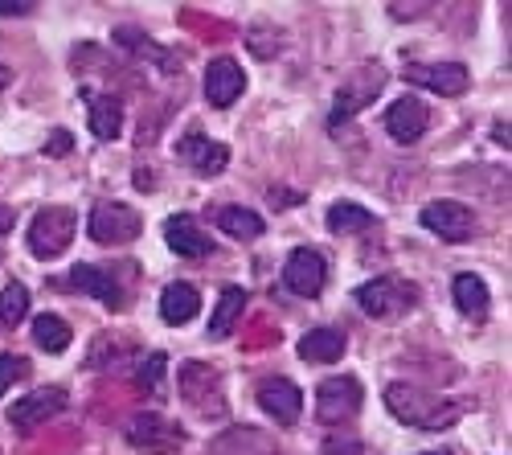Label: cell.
<instances>
[{
    "instance_id": "obj_1",
    "label": "cell",
    "mask_w": 512,
    "mask_h": 455,
    "mask_svg": "<svg viewBox=\"0 0 512 455\" xmlns=\"http://www.w3.org/2000/svg\"><path fill=\"white\" fill-rule=\"evenodd\" d=\"M177 386H181V402L193 410L197 419H226V386H222V374L205 361H185L181 374H177Z\"/></svg>"
},
{
    "instance_id": "obj_2",
    "label": "cell",
    "mask_w": 512,
    "mask_h": 455,
    "mask_svg": "<svg viewBox=\"0 0 512 455\" xmlns=\"http://www.w3.org/2000/svg\"><path fill=\"white\" fill-rule=\"evenodd\" d=\"M386 406L394 410V415L418 431H447L455 419H459V406H439L435 394H422L406 382H394L386 390Z\"/></svg>"
},
{
    "instance_id": "obj_3",
    "label": "cell",
    "mask_w": 512,
    "mask_h": 455,
    "mask_svg": "<svg viewBox=\"0 0 512 455\" xmlns=\"http://www.w3.org/2000/svg\"><path fill=\"white\" fill-rule=\"evenodd\" d=\"M74 230H78L74 210H66V205H46V210H37V218L29 226V251L37 259H58L74 242Z\"/></svg>"
},
{
    "instance_id": "obj_4",
    "label": "cell",
    "mask_w": 512,
    "mask_h": 455,
    "mask_svg": "<svg viewBox=\"0 0 512 455\" xmlns=\"http://www.w3.org/2000/svg\"><path fill=\"white\" fill-rule=\"evenodd\" d=\"M87 230H91V238L99 246H127V242L140 238L144 218L132 210V205H123V201H99L91 210Z\"/></svg>"
},
{
    "instance_id": "obj_5",
    "label": "cell",
    "mask_w": 512,
    "mask_h": 455,
    "mask_svg": "<svg viewBox=\"0 0 512 455\" xmlns=\"http://www.w3.org/2000/svg\"><path fill=\"white\" fill-rule=\"evenodd\" d=\"M361 382L349 378V374H340V378H328L320 382L316 390V419L328 423V427H345L357 419V410H361Z\"/></svg>"
},
{
    "instance_id": "obj_6",
    "label": "cell",
    "mask_w": 512,
    "mask_h": 455,
    "mask_svg": "<svg viewBox=\"0 0 512 455\" xmlns=\"http://www.w3.org/2000/svg\"><path fill=\"white\" fill-rule=\"evenodd\" d=\"M410 304H414V287L394 279V275H381V279H369V283L357 287V308L365 316H377V320L402 316Z\"/></svg>"
},
{
    "instance_id": "obj_7",
    "label": "cell",
    "mask_w": 512,
    "mask_h": 455,
    "mask_svg": "<svg viewBox=\"0 0 512 455\" xmlns=\"http://www.w3.org/2000/svg\"><path fill=\"white\" fill-rule=\"evenodd\" d=\"M127 443L144 455H177L189 439L177 423H168L164 415H136L127 423Z\"/></svg>"
},
{
    "instance_id": "obj_8",
    "label": "cell",
    "mask_w": 512,
    "mask_h": 455,
    "mask_svg": "<svg viewBox=\"0 0 512 455\" xmlns=\"http://www.w3.org/2000/svg\"><path fill=\"white\" fill-rule=\"evenodd\" d=\"M283 283L287 292L304 296V300H316L324 292L328 283V263L320 251H312V246H300V251H291L287 263H283Z\"/></svg>"
},
{
    "instance_id": "obj_9",
    "label": "cell",
    "mask_w": 512,
    "mask_h": 455,
    "mask_svg": "<svg viewBox=\"0 0 512 455\" xmlns=\"http://www.w3.org/2000/svg\"><path fill=\"white\" fill-rule=\"evenodd\" d=\"M418 222L443 242H467L476 234V214L467 210V205H459V201H431L418 214Z\"/></svg>"
},
{
    "instance_id": "obj_10",
    "label": "cell",
    "mask_w": 512,
    "mask_h": 455,
    "mask_svg": "<svg viewBox=\"0 0 512 455\" xmlns=\"http://www.w3.org/2000/svg\"><path fill=\"white\" fill-rule=\"evenodd\" d=\"M259 406L279 427H295L304 415V390L291 378H267V382H259Z\"/></svg>"
},
{
    "instance_id": "obj_11",
    "label": "cell",
    "mask_w": 512,
    "mask_h": 455,
    "mask_svg": "<svg viewBox=\"0 0 512 455\" xmlns=\"http://www.w3.org/2000/svg\"><path fill=\"white\" fill-rule=\"evenodd\" d=\"M242 91H246V70H242V62H234V58H213V62L205 66V99L218 107V111L234 107V103L242 99Z\"/></svg>"
},
{
    "instance_id": "obj_12",
    "label": "cell",
    "mask_w": 512,
    "mask_h": 455,
    "mask_svg": "<svg viewBox=\"0 0 512 455\" xmlns=\"http://www.w3.org/2000/svg\"><path fill=\"white\" fill-rule=\"evenodd\" d=\"M62 410H66V394L58 386H50V390H37V394H25L21 402H13L9 423L21 431H33V427H46L50 419H58Z\"/></svg>"
},
{
    "instance_id": "obj_13",
    "label": "cell",
    "mask_w": 512,
    "mask_h": 455,
    "mask_svg": "<svg viewBox=\"0 0 512 455\" xmlns=\"http://www.w3.org/2000/svg\"><path fill=\"white\" fill-rule=\"evenodd\" d=\"M177 156L189 164L197 177H218L226 164H230V148L218 144V140H209V136H201V132H189V136L177 144Z\"/></svg>"
},
{
    "instance_id": "obj_14",
    "label": "cell",
    "mask_w": 512,
    "mask_h": 455,
    "mask_svg": "<svg viewBox=\"0 0 512 455\" xmlns=\"http://www.w3.org/2000/svg\"><path fill=\"white\" fill-rule=\"evenodd\" d=\"M426 123H431V107H426L418 95H406V99L390 103V111H386V132H390V140H398V144L422 140Z\"/></svg>"
},
{
    "instance_id": "obj_15",
    "label": "cell",
    "mask_w": 512,
    "mask_h": 455,
    "mask_svg": "<svg viewBox=\"0 0 512 455\" xmlns=\"http://www.w3.org/2000/svg\"><path fill=\"white\" fill-rule=\"evenodd\" d=\"M406 78L410 82H418V87H426V91H435V95H443V99H455V95H463L467 91V66L463 62H439V66H406Z\"/></svg>"
},
{
    "instance_id": "obj_16",
    "label": "cell",
    "mask_w": 512,
    "mask_h": 455,
    "mask_svg": "<svg viewBox=\"0 0 512 455\" xmlns=\"http://www.w3.org/2000/svg\"><path fill=\"white\" fill-rule=\"evenodd\" d=\"M164 242H168V251H177L181 259H205V255L213 251L209 230H205L193 214L168 218V226H164Z\"/></svg>"
},
{
    "instance_id": "obj_17",
    "label": "cell",
    "mask_w": 512,
    "mask_h": 455,
    "mask_svg": "<svg viewBox=\"0 0 512 455\" xmlns=\"http://www.w3.org/2000/svg\"><path fill=\"white\" fill-rule=\"evenodd\" d=\"M70 283L78 287V292H87V296H95V300H103L107 308H127V300H123V287L115 283V275L107 271V267H91V263H78L74 271H70Z\"/></svg>"
},
{
    "instance_id": "obj_18",
    "label": "cell",
    "mask_w": 512,
    "mask_h": 455,
    "mask_svg": "<svg viewBox=\"0 0 512 455\" xmlns=\"http://www.w3.org/2000/svg\"><path fill=\"white\" fill-rule=\"evenodd\" d=\"M345 345H349V337L340 333V328L320 324V328H312V333L300 341V357H304L308 365H328V361H340Z\"/></svg>"
},
{
    "instance_id": "obj_19",
    "label": "cell",
    "mask_w": 512,
    "mask_h": 455,
    "mask_svg": "<svg viewBox=\"0 0 512 455\" xmlns=\"http://www.w3.org/2000/svg\"><path fill=\"white\" fill-rule=\"evenodd\" d=\"M201 312V296L193 283H168L164 296H160V316L168 324H189Z\"/></svg>"
},
{
    "instance_id": "obj_20",
    "label": "cell",
    "mask_w": 512,
    "mask_h": 455,
    "mask_svg": "<svg viewBox=\"0 0 512 455\" xmlns=\"http://www.w3.org/2000/svg\"><path fill=\"white\" fill-rule=\"evenodd\" d=\"M381 91V70H365V78L361 82H353V87H345L336 95V111H332V128L336 123H345L349 115H357L373 95Z\"/></svg>"
},
{
    "instance_id": "obj_21",
    "label": "cell",
    "mask_w": 512,
    "mask_h": 455,
    "mask_svg": "<svg viewBox=\"0 0 512 455\" xmlns=\"http://www.w3.org/2000/svg\"><path fill=\"white\" fill-rule=\"evenodd\" d=\"M242 312H246V287H226L218 308H213V316H209V337L226 341L234 333V324L242 320Z\"/></svg>"
},
{
    "instance_id": "obj_22",
    "label": "cell",
    "mask_w": 512,
    "mask_h": 455,
    "mask_svg": "<svg viewBox=\"0 0 512 455\" xmlns=\"http://www.w3.org/2000/svg\"><path fill=\"white\" fill-rule=\"evenodd\" d=\"M451 296H455V308H459L463 316H472V320H480V316L488 312V283H484L480 275H472V271L455 275Z\"/></svg>"
},
{
    "instance_id": "obj_23",
    "label": "cell",
    "mask_w": 512,
    "mask_h": 455,
    "mask_svg": "<svg viewBox=\"0 0 512 455\" xmlns=\"http://www.w3.org/2000/svg\"><path fill=\"white\" fill-rule=\"evenodd\" d=\"M115 41H119L123 50H132L136 58H152L160 70H181V62H177L173 54H168L164 46H156L152 37H144V33H140V29H132V25H119V29H115Z\"/></svg>"
},
{
    "instance_id": "obj_24",
    "label": "cell",
    "mask_w": 512,
    "mask_h": 455,
    "mask_svg": "<svg viewBox=\"0 0 512 455\" xmlns=\"http://www.w3.org/2000/svg\"><path fill=\"white\" fill-rule=\"evenodd\" d=\"M87 107H91V132L99 140H115L123 128V103L115 95H87Z\"/></svg>"
},
{
    "instance_id": "obj_25",
    "label": "cell",
    "mask_w": 512,
    "mask_h": 455,
    "mask_svg": "<svg viewBox=\"0 0 512 455\" xmlns=\"http://www.w3.org/2000/svg\"><path fill=\"white\" fill-rule=\"evenodd\" d=\"M218 230H226L234 242H254V238H263L267 222L254 210H242V205H226V210L218 214Z\"/></svg>"
},
{
    "instance_id": "obj_26",
    "label": "cell",
    "mask_w": 512,
    "mask_h": 455,
    "mask_svg": "<svg viewBox=\"0 0 512 455\" xmlns=\"http://www.w3.org/2000/svg\"><path fill=\"white\" fill-rule=\"evenodd\" d=\"M373 226H377V218L365 210V205H353V201L328 205V230L332 234H365Z\"/></svg>"
},
{
    "instance_id": "obj_27",
    "label": "cell",
    "mask_w": 512,
    "mask_h": 455,
    "mask_svg": "<svg viewBox=\"0 0 512 455\" xmlns=\"http://www.w3.org/2000/svg\"><path fill=\"white\" fill-rule=\"evenodd\" d=\"M70 341H74V333H70V324H66L62 316L41 312V316L33 320V345H37V349H46V353H66Z\"/></svg>"
},
{
    "instance_id": "obj_28",
    "label": "cell",
    "mask_w": 512,
    "mask_h": 455,
    "mask_svg": "<svg viewBox=\"0 0 512 455\" xmlns=\"http://www.w3.org/2000/svg\"><path fill=\"white\" fill-rule=\"evenodd\" d=\"M25 316H29V292L21 283H9L0 292V328H17Z\"/></svg>"
},
{
    "instance_id": "obj_29",
    "label": "cell",
    "mask_w": 512,
    "mask_h": 455,
    "mask_svg": "<svg viewBox=\"0 0 512 455\" xmlns=\"http://www.w3.org/2000/svg\"><path fill=\"white\" fill-rule=\"evenodd\" d=\"M29 378V361L17 357V353H0V394H9L13 382Z\"/></svg>"
},
{
    "instance_id": "obj_30",
    "label": "cell",
    "mask_w": 512,
    "mask_h": 455,
    "mask_svg": "<svg viewBox=\"0 0 512 455\" xmlns=\"http://www.w3.org/2000/svg\"><path fill=\"white\" fill-rule=\"evenodd\" d=\"M164 369H168V357H164V353H152V357H144V361H140L136 382H140L144 390H156V386H160V378H164Z\"/></svg>"
},
{
    "instance_id": "obj_31",
    "label": "cell",
    "mask_w": 512,
    "mask_h": 455,
    "mask_svg": "<svg viewBox=\"0 0 512 455\" xmlns=\"http://www.w3.org/2000/svg\"><path fill=\"white\" fill-rule=\"evenodd\" d=\"M324 455H365V447H361L357 435H349L345 427H340V435H328L324 439Z\"/></svg>"
},
{
    "instance_id": "obj_32",
    "label": "cell",
    "mask_w": 512,
    "mask_h": 455,
    "mask_svg": "<svg viewBox=\"0 0 512 455\" xmlns=\"http://www.w3.org/2000/svg\"><path fill=\"white\" fill-rule=\"evenodd\" d=\"M37 0H0V17H25L33 13Z\"/></svg>"
},
{
    "instance_id": "obj_33",
    "label": "cell",
    "mask_w": 512,
    "mask_h": 455,
    "mask_svg": "<svg viewBox=\"0 0 512 455\" xmlns=\"http://www.w3.org/2000/svg\"><path fill=\"white\" fill-rule=\"evenodd\" d=\"M66 148H70V132H62V128H58V132H54V140L46 144V152H50V156H62Z\"/></svg>"
},
{
    "instance_id": "obj_34",
    "label": "cell",
    "mask_w": 512,
    "mask_h": 455,
    "mask_svg": "<svg viewBox=\"0 0 512 455\" xmlns=\"http://www.w3.org/2000/svg\"><path fill=\"white\" fill-rule=\"evenodd\" d=\"M13 222H17V214L9 210V205H0V234H9V230H13Z\"/></svg>"
},
{
    "instance_id": "obj_35",
    "label": "cell",
    "mask_w": 512,
    "mask_h": 455,
    "mask_svg": "<svg viewBox=\"0 0 512 455\" xmlns=\"http://www.w3.org/2000/svg\"><path fill=\"white\" fill-rule=\"evenodd\" d=\"M496 144H504V148H508V123H500V128H496Z\"/></svg>"
},
{
    "instance_id": "obj_36",
    "label": "cell",
    "mask_w": 512,
    "mask_h": 455,
    "mask_svg": "<svg viewBox=\"0 0 512 455\" xmlns=\"http://www.w3.org/2000/svg\"><path fill=\"white\" fill-rule=\"evenodd\" d=\"M9 78H13V70H9V66H0V91L9 87Z\"/></svg>"
},
{
    "instance_id": "obj_37",
    "label": "cell",
    "mask_w": 512,
    "mask_h": 455,
    "mask_svg": "<svg viewBox=\"0 0 512 455\" xmlns=\"http://www.w3.org/2000/svg\"><path fill=\"white\" fill-rule=\"evenodd\" d=\"M422 455H447V451H422Z\"/></svg>"
}]
</instances>
